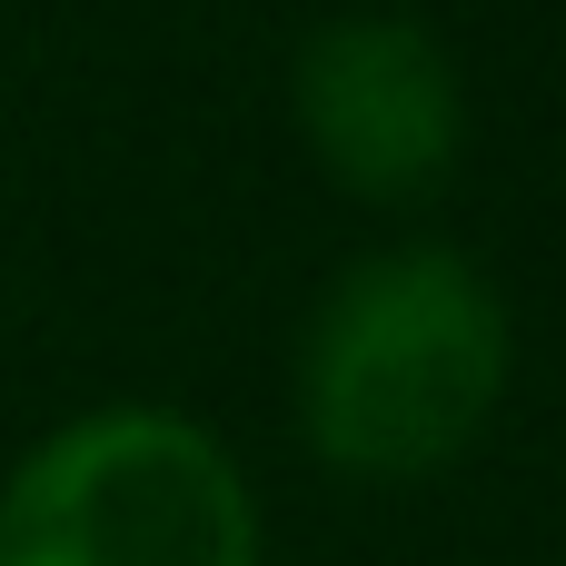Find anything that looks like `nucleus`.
I'll use <instances>...</instances> for the list:
<instances>
[{
    "instance_id": "nucleus-1",
    "label": "nucleus",
    "mask_w": 566,
    "mask_h": 566,
    "mask_svg": "<svg viewBox=\"0 0 566 566\" xmlns=\"http://www.w3.org/2000/svg\"><path fill=\"white\" fill-rule=\"evenodd\" d=\"M517 328L497 279L448 239L348 259L298 328V438L348 488L448 478L507 408Z\"/></svg>"
},
{
    "instance_id": "nucleus-2",
    "label": "nucleus",
    "mask_w": 566,
    "mask_h": 566,
    "mask_svg": "<svg viewBox=\"0 0 566 566\" xmlns=\"http://www.w3.org/2000/svg\"><path fill=\"white\" fill-rule=\"evenodd\" d=\"M0 566H269V527L219 428L119 398L10 458Z\"/></svg>"
},
{
    "instance_id": "nucleus-3",
    "label": "nucleus",
    "mask_w": 566,
    "mask_h": 566,
    "mask_svg": "<svg viewBox=\"0 0 566 566\" xmlns=\"http://www.w3.org/2000/svg\"><path fill=\"white\" fill-rule=\"evenodd\" d=\"M289 119L328 189L418 209L468 159V70L408 10H338L289 60Z\"/></svg>"
},
{
    "instance_id": "nucleus-4",
    "label": "nucleus",
    "mask_w": 566,
    "mask_h": 566,
    "mask_svg": "<svg viewBox=\"0 0 566 566\" xmlns=\"http://www.w3.org/2000/svg\"><path fill=\"white\" fill-rule=\"evenodd\" d=\"M557 566H566V557H557Z\"/></svg>"
}]
</instances>
